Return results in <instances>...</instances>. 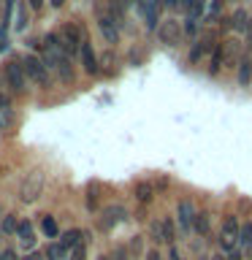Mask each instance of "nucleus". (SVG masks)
Wrapping results in <instances>:
<instances>
[{"instance_id": "nucleus-1", "label": "nucleus", "mask_w": 252, "mask_h": 260, "mask_svg": "<svg viewBox=\"0 0 252 260\" xmlns=\"http://www.w3.org/2000/svg\"><path fill=\"white\" fill-rule=\"evenodd\" d=\"M241 41L239 38H225L219 41L214 54H211V65H209V76H217L219 71H228V68H239L241 62Z\"/></svg>"}, {"instance_id": "nucleus-2", "label": "nucleus", "mask_w": 252, "mask_h": 260, "mask_svg": "<svg viewBox=\"0 0 252 260\" xmlns=\"http://www.w3.org/2000/svg\"><path fill=\"white\" fill-rule=\"evenodd\" d=\"M239 233H241V222H239V217L236 214H228L223 219V225H219V233H217V244H219V249H223V255H236V252H241L239 249Z\"/></svg>"}, {"instance_id": "nucleus-3", "label": "nucleus", "mask_w": 252, "mask_h": 260, "mask_svg": "<svg viewBox=\"0 0 252 260\" xmlns=\"http://www.w3.org/2000/svg\"><path fill=\"white\" fill-rule=\"evenodd\" d=\"M44 184H46V176L44 171H30L27 176L22 179V187H19V198L22 203H36L41 198V192H44Z\"/></svg>"}, {"instance_id": "nucleus-4", "label": "nucleus", "mask_w": 252, "mask_h": 260, "mask_svg": "<svg viewBox=\"0 0 252 260\" xmlns=\"http://www.w3.org/2000/svg\"><path fill=\"white\" fill-rule=\"evenodd\" d=\"M57 38H60V46L62 52L73 57V54H81V46H84V36H81L79 24H65V27L57 32Z\"/></svg>"}, {"instance_id": "nucleus-5", "label": "nucleus", "mask_w": 252, "mask_h": 260, "mask_svg": "<svg viewBox=\"0 0 252 260\" xmlns=\"http://www.w3.org/2000/svg\"><path fill=\"white\" fill-rule=\"evenodd\" d=\"M217 32L211 30V32H206V36H201L198 41L193 44V49H190V54H187V60H190V65H201L203 60H206L209 54H214V49H217Z\"/></svg>"}, {"instance_id": "nucleus-6", "label": "nucleus", "mask_w": 252, "mask_h": 260, "mask_svg": "<svg viewBox=\"0 0 252 260\" xmlns=\"http://www.w3.org/2000/svg\"><path fill=\"white\" fill-rule=\"evenodd\" d=\"M184 36V27L179 24V19H174V16H168V19H163L158 24V38L163 46H176L179 41H182Z\"/></svg>"}, {"instance_id": "nucleus-7", "label": "nucleus", "mask_w": 252, "mask_h": 260, "mask_svg": "<svg viewBox=\"0 0 252 260\" xmlns=\"http://www.w3.org/2000/svg\"><path fill=\"white\" fill-rule=\"evenodd\" d=\"M22 65H24V73H27L30 81H36V84H41V87H49V68H46V62L41 60V57L27 54L22 60Z\"/></svg>"}, {"instance_id": "nucleus-8", "label": "nucleus", "mask_w": 252, "mask_h": 260, "mask_svg": "<svg viewBox=\"0 0 252 260\" xmlns=\"http://www.w3.org/2000/svg\"><path fill=\"white\" fill-rule=\"evenodd\" d=\"M98 30H101V36L106 38V44H117L119 41V22H117V16L111 11H106V8H98Z\"/></svg>"}, {"instance_id": "nucleus-9", "label": "nucleus", "mask_w": 252, "mask_h": 260, "mask_svg": "<svg viewBox=\"0 0 252 260\" xmlns=\"http://www.w3.org/2000/svg\"><path fill=\"white\" fill-rule=\"evenodd\" d=\"M149 236L158 244H174L176 239V228H174V219L171 217H160V219H154V222L149 225Z\"/></svg>"}, {"instance_id": "nucleus-10", "label": "nucleus", "mask_w": 252, "mask_h": 260, "mask_svg": "<svg viewBox=\"0 0 252 260\" xmlns=\"http://www.w3.org/2000/svg\"><path fill=\"white\" fill-rule=\"evenodd\" d=\"M195 217H198V209H195V203H193L190 198H184V201H179V203H176V219H179V228H182V233H184V236H190V233H193Z\"/></svg>"}, {"instance_id": "nucleus-11", "label": "nucleus", "mask_w": 252, "mask_h": 260, "mask_svg": "<svg viewBox=\"0 0 252 260\" xmlns=\"http://www.w3.org/2000/svg\"><path fill=\"white\" fill-rule=\"evenodd\" d=\"M6 79H8V87L14 89V92H27V73H24V65L11 60L6 65Z\"/></svg>"}, {"instance_id": "nucleus-12", "label": "nucleus", "mask_w": 252, "mask_h": 260, "mask_svg": "<svg viewBox=\"0 0 252 260\" xmlns=\"http://www.w3.org/2000/svg\"><path fill=\"white\" fill-rule=\"evenodd\" d=\"M128 217V211H125V206H109V209H103V214H101V219H98V225H101V231H111L114 225H119L122 219Z\"/></svg>"}, {"instance_id": "nucleus-13", "label": "nucleus", "mask_w": 252, "mask_h": 260, "mask_svg": "<svg viewBox=\"0 0 252 260\" xmlns=\"http://www.w3.org/2000/svg\"><path fill=\"white\" fill-rule=\"evenodd\" d=\"M249 24H252V16L244 11V8H239V11H236L231 19H225V27H228V30H236V32H247Z\"/></svg>"}, {"instance_id": "nucleus-14", "label": "nucleus", "mask_w": 252, "mask_h": 260, "mask_svg": "<svg viewBox=\"0 0 252 260\" xmlns=\"http://www.w3.org/2000/svg\"><path fill=\"white\" fill-rule=\"evenodd\" d=\"M81 65H84V71L89 73V76H95V73H98V57H95L89 41H84V46H81Z\"/></svg>"}, {"instance_id": "nucleus-15", "label": "nucleus", "mask_w": 252, "mask_h": 260, "mask_svg": "<svg viewBox=\"0 0 252 260\" xmlns=\"http://www.w3.org/2000/svg\"><path fill=\"white\" fill-rule=\"evenodd\" d=\"M16 239H19V244L24 249H33L36 247V236H33V225L27 222V219H22L19 228H16Z\"/></svg>"}, {"instance_id": "nucleus-16", "label": "nucleus", "mask_w": 252, "mask_h": 260, "mask_svg": "<svg viewBox=\"0 0 252 260\" xmlns=\"http://www.w3.org/2000/svg\"><path fill=\"white\" fill-rule=\"evenodd\" d=\"M225 11V0H209L206 3V14H203V22L206 24H214Z\"/></svg>"}, {"instance_id": "nucleus-17", "label": "nucleus", "mask_w": 252, "mask_h": 260, "mask_svg": "<svg viewBox=\"0 0 252 260\" xmlns=\"http://www.w3.org/2000/svg\"><path fill=\"white\" fill-rule=\"evenodd\" d=\"M236 79H239V84H241V87H247L249 81H252V57H249V54H244V57H241Z\"/></svg>"}, {"instance_id": "nucleus-18", "label": "nucleus", "mask_w": 252, "mask_h": 260, "mask_svg": "<svg viewBox=\"0 0 252 260\" xmlns=\"http://www.w3.org/2000/svg\"><path fill=\"white\" fill-rule=\"evenodd\" d=\"M81 239H84V233H81L79 231V228H73V231H68V233H62V247L65 249H76L79 247V244H84V241H81Z\"/></svg>"}, {"instance_id": "nucleus-19", "label": "nucleus", "mask_w": 252, "mask_h": 260, "mask_svg": "<svg viewBox=\"0 0 252 260\" xmlns=\"http://www.w3.org/2000/svg\"><path fill=\"white\" fill-rule=\"evenodd\" d=\"M239 249H241V252H252V222H244V225H241Z\"/></svg>"}, {"instance_id": "nucleus-20", "label": "nucleus", "mask_w": 252, "mask_h": 260, "mask_svg": "<svg viewBox=\"0 0 252 260\" xmlns=\"http://www.w3.org/2000/svg\"><path fill=\"white\" fill-rule=\"evenodd\" d=\"M152 195H154V190H152L149 182H138V184H136V198L141 201V203H149Z\"/></svg>"}, {"instance_id": "nucleus-21", "label": "nucleus", "mask_w": 252, "mask_h": 260, "mask_svg": "<svg viewBox=\"0 0 252 260\" xmlns=\"http://www.w3.org/2000/svg\"><path fill=\"white\" fill-rule=\"evenodd\" d=\"M68 257V249L62 244H49L46 247V260H65Z\"/></svg>"}, {"instance_id": "nucleus-22", "label": "nucleus", "mask_w": 252, "mask_h": 260, "mask_svg": "<svg viewBox=\"0 0 252 260\" xmlns=\"http://www.w3.org/2000/svg\"><path fill=\"white\" fill-rule=\"evenodd\" d=\"M16 228H19V219H16V214H6L3 222H0V233L11 236V233H16Z\"/></svg>"}, {"instance_id": "nucleus-23", "label": "nucleus", "mask_w": 252, "mask_h": 260, "mask_svg": "<svg viewBox=\"0 0 252 260\" xmlns=\"http://www.w3.org/2000/svg\"><path fill=\"white\" fill-rule=\"evenodd\" d=\"M41 231H44V233L49 236V239H54V236H57V233H60V228H57V219L46 214L44 219H41Z\"/></svg>"}, {"instance_id": "nucleus-24", "label": "nucleus", "mask_w": 252, "mask_h": 260, "mask_svg": "<svg viewBox=\"0 0 252 260\" xmlns=\"http://www.w3.org/2000/svg\"><path fill=\"white\" fill-rule=\"evenodd\" d=\"M193 233H198V236H206V233H209V217H206V214H201V211H198V217H195Z\"/></svg>"}, {"instance_id": "nucleus-25", "label": "nucleus", "mask_w": 252, "mask_h": 260, "mask_svg": "<svg viewBox=\"0 0 252 260\" xmlns=\"http://www.w3.org/2000/svg\"><path fill=\"white\" fill-rule=\"evenodd\" d=\"M87 209H98V184L87 187Z\"/></svg>"}, {"instance_id": "nucleus-26", "label": "nucleus", "mask_w": 252, "mask_h": 260, "mask_svg": "<svg viewBox=\"0 0 252 260\" xmlns=\"http://www.w3.org/2000/svg\"><path fill=\"white\" fill-rule=\"evenodd\" d=\"M68 260H87V247H84V244H79L76 249H71Z\"/></svg>"}, {"instance_id": "nucleus-27", "label": "nucleus", "mask_w": 252, "mask_h": 260, "mask_svg": "<svg viewBox=\"0 0 252 260\" xmlns=\"http://www.w3.org/2000/svg\"><path fill=\"white\" fill-rule=\"evenodd\" d=\"M179 6H182V8H184V11H187V14H190V8L195 6V0H179Z\"/></svg>"}, {"instance_id": "nucleus-28", "label": "nucleus", "mask_w": 252, "mask_h": 260, "mask_svg": "<svg viewBox=\"0 0 252 260\" xmlns=\"http://www.w3.org/2000/svg\"><path fill=\"white\" fill-rule=\"evenodd\" d=\"M3 260H19V257H16V252H11V249H6V252H3Z\"/></svg>"}, {"instance_id": "nucleus-29", "label": "nucleus", "mask_w": 252, "mask_h": 260, "mask_svg": "<svg viewBox=\"0 0 252 260\" xmlns=\"http://www.w3.org/2000/svg\"><path fill=\"white\" fill-rule=\"evenodd\" d=\"M27 3H30V8H36V11H38V8L44 6V0H27Z\"/></svg>"}, {"instance_id": "nucleus-30", "label": "nucleus", "mask_w": 252, "mask_h": 260, "mask_svg": "<svg viewBox=\"0 0 252 260\" xmlns=\"http://www.w3.org/2000/svg\"><path fill=\"white\" fill-rule=\"evenodd\" d=\"M146 260H160V252H154V249L146 252Z\"/></svg>"}, {"instance_id": "nucleus-31", "label": "nucleus", "mask_w": 252, "mask_h": 260, "mask_svg": "<svg viewBox=\"0 0 252 260\" xmlns=\"http://www.w3.org/2000/svg\"><path fill=\"white\" fill-rule=\"evenodd\" d=\"M49 3H52V6H54V8H60V6H62V3H65V0H49Z\"/></svg>"}, {"instance_id": "nucleus-32", "label": "nucleus", "mask_w": 252, "mask_h": 260, "mask_svg": "<svg viewBox=\"0 0 252 260\" xmlns=\"http://www.w3.org/2000/svg\"><path fill=\"white\" fill-rule=\"evenodd\" d=\"M3 217H6V214H3V209H0V222H3Z\"/></svg>"}, {"instance_id": "nucleus-33", "label": "nucleus", "mask_w": 252, "mask_h": 260, "mask_svg": "<svg viewBox=\"0 0 252 260\" xmlns=\"http://www.w3.org/2000/svg\"><path fill=\"white\" fill-rule=\"evenodd\" d=\"M101 260H111V257H109V255H103V257H101Z\"/></svg>"}, {"instance_id": "nucleus-34", "label": "nucleus", "mask_w": 252, "mask_h": 260, "mask_svg": "<svg viewBox=\"0 0 252 260\" xmlns=\"http://www.w3.org/2000/svg\"><path fill=\"white\" fill-rule=\"evenodd\" d=\"M122 3H133V0H122Z\"/></svg>"}, {"instance_id": "nucleus-35", "label": "nucleus", "mask_w": 252, "mask_h": 260, "mask_svg": "<svg viewBox=\"0 0 252 260\" xmlns=\"http://www.w3.org/2000/svg\"><path fill=\"white\" fill-rule=\"evenodd\" d=\"M0 260H3V252H0Z\"/></svg>"}, {"instance_id": "nucleus-36", "label": "nucleus", "mask_w": 252, "mask_h": 260, "mask_svg": "<svg viewBox=\"0 0 252 260\" xmlns=\"http://www.w3.org/2000/svg\"><path fill=\"white\" fill-rule=\"evenodd\" d=\"M206 260H209V257H206Z\"/></svg>"}]
</instances>
